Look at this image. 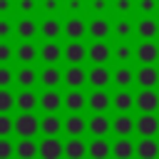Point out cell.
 Wrapping results in <instances>:
<instances>
[{
  "label": "cell",
  "instance_id": "cell-1",
  "mask_svg": "<svg viewBox=\"0 0 159 159\" xmlns=\"http://www.w3.org/2000/svg\"><path fill=\"white\" fill-rule=\"evenodd\" d=\"M40 127V119L32 112H20L17 119H12V132H17L20 137H35Z\"/></svg>",
  "mask_w": 159,
  "mask_h": 159
},
{
  "label": "cell",
  "instance_id": "cell-2",
  "mask_svg": "<svg viewBox=\"0 0 159 159\" xmlns=\"http://www.w3.org/2000/svg\"><path fill=\"white\" fill-rule=\"evenodd\" d=\"M134 107H139V112H154V109H159V94L154 92V87H144L134 97Z\"/></svg>",
  "mask_w": 159,
  "mask_h": 159
},
{
  "label": "cell",
  "instance_id": "cell-3",
  "mask_svg": "<svg viewBox=\"0 0 159 159\" xmlns=\"http://www.w3.org/2000/svg\"><path fill=\"white\" fill-rule=\"evenodd\" d=\"M109 57H112V50H109V45L102 42V40H94V42L87 47V60L94 62V65H104Z\"/></svg>",
  "mask_w": 159,
  "mask_h": 159
},
{
  "label": "cell",
  "instance_id": "cell-4",
  "mask_svg": "<svg viewBox=\"0 0 159 159\" xmlns=\"http://www.w3.org/2000/svg\"><path fill=\"white\" fill-rule=\"evenodd\" d=\"M87 82H89L94 89H104V87L112 82V72H109L104 65H94V67L87 72Z\"/></svg>",
  "mask_w": 159,
  "mask_h": 159
},
{
  "label": "cell",
  "instance_id": "cell-5",
  "mask_svg": "<svg viewBox=\"0 0 159 159\" xmlns=\"http://www.w3.org/2000/svg\"><path fill=\"white\" fill-rule=\"evenodd\" d=\"M134 129L142 134V137H154L159 132V119L152 114V112H144L139 119H134Z\"/></svg>",
  "mask_w": 159,
  "mask_h": 159
},
{
  "label": "cell",
  "instance_id": "cell-6",
  "mask_svg": "<svg viewBox=\"0 0 159 159\" xmlns=\"http://www.w3.org/2000/svg\"><path fill=\"white\" fill-rule=\"evenodd\" d=\"M37 154H40L42 159H60V157H62V144H60V139H55V137L42 139L40 147H37Z\"/></svg>",
  "mask_w": 159,
  "mask_h": 159
},
{
  "label": "cell",
  "instance_id": "cell-7",
  "mask_svg": "<svg viewBox=\"0 0 159 159\" xmlns=\"http://www.w3.org/2000/svg\"><path fill=\"white\" fill-rule=\"evenodd\" d=\"M134 154L139 159H157L159 157V144L152 137H144V139H139V144H134Z\"/></svg>",
  "mask_w": 159,
  "mask_h": 159
},
{
  "label": "cell",
  "instance_id": "cell-8",
  "mask_svg": "<svg viewBox=\"0 0 159 159\" xmlns=\"http://www.w3.org/2000/svg\"><path fill=\"white\" fill-rule=\"evenodd\" d=\"M65 60L70 62V65H82L84 60H87V50H84V45L82 42H77V40H72L67 47H65Z\"/></svg>",
  "mask_w": 159,
  "mask_h": 159
},
{
  "label": "cell",
  "instance_id": "cell-9",
  "mask_svg": "<svg viewBox=\"0 0 159 159\" xmlns=\"http://www.w3.org/2000/svg\"><path fill=\"white\" fill-rule=\"evenodd\" d=\"M134 55H137V60L139 62H144V65H152L157 57H159V47L152 42V40H144L137 50H134Z\"/></svg>",
  "mask_w": 159,
  "mask_h": 159
},
{
  "label": "cell",
  "instance_id": "cell-10",
  "mask_svg": "<svg viewBox=\"0 0 159 159\" xmlns=\"http://www.w3.org/2000/svg\"><path fill=\"white\" fill-rule=\"evenodd\" d=\"M87 104H89L92 112H107L109 104H112V97H109L104 89H94V92L87 97Z\"/></svg>",
  "mask_w": 159,
  "mask_h": 159
},
{
  "label": "cell",
  "instance_id": "cell-11",
  "mask_svg": "<svg viewBox=\"0 0 159 159\" xmlns=\"http://www.w3.org/2000/svg\"><path fill=\"white\" fill-rule=\"evenodd\" d=\"M87 129H89L94 137H104V134L112 129V122L104 117V112H94V117L87 122Z\"/></svg>",
  "mask_w": 159,
  "mask_h": 159
},
{
  "label": "cell",
  "instance_id": "cell-12",
  "mask_svg": "<svg viewBox=\"0 0 159 159\" xmlns=\"http://www.w3.org/2000/svg\"><path fill=\"white\" fill-rule=\"evenodd\" d=\"M112 129H114L117 137H129V134L134 132V119H132L127 112H119V114L114 117V122H112Z\"/></svg>",
  "mask_w": 159,
  "mask_h": 159
},
{
  "label": "cell",
  "instance_id": "cell-13",
  "mask_svg": "<svg viewBox=\"0 0 159 159\" xmlns=\"http://www.w3.org/2000/svg\"><path fill=\"white\" fill-rule=\"evenodd\" d=\"M62 80H65V82H67L72 89H80V87L87 82V72H84L80 65H70V70L62 75Z\"/></svg>",
  "mask_w": 159,
  "mask_h": 159
},
{
  "label": "cell",
  "instance_id": "cell-14",
  "mask_svg": "<svg viewBox=\"0 0 159 159\" xmlns=\"http://www.w3.org/2000/svg\"><path fill=\"white\" fill-rule=\"evenodd\" d=\"M37 104H40L45 112H57V109H60V104H62V94H60L55 87H50V89L37 99Z\"/></svg>",
  "mask_w": 159,
  "mask_h": 159
},
{
  "label": "cell",
  "instance_id": "cell-15",
  "mask_svg": "<svg viewBox=\"0 0 159 159\" xmlns=\"http://www.w3.org/2000/svg\"><path fill=\"white\" fill-rule=\"evenodd\" d=\"M45 137H55V134H60V129H62V122H60V117L55 114V112H47V117H42L40 119V127H37Z\"/></svg>",
  "mask_w": 159,
  "mask_h": 159
},
{
  "label": "cell",
  "instance_id": "cell-16",
  "mask_svg": "<svg viewBox=\"0 0 159 159\" xmlns=\"http://www.w3.org/2000/svg\"><path fill=\"white\" fill-rule=\"evenodd\" d=\"M134 80L139 82V87H154L157 82H159V72H157V67H152V65H144L137 75H134Z\"/></svg>",
  "mask_w": 159,
  "mask_h": 159
},
{
  "label": "cell",
  "instance_id": "cell-17",
  "mask_svg": "<svg viewBox=\"0 0 159 159\" xmlns=\"http://www.w3.org/2000/svg\"><path fill=\"white\" fill-rule=\"evenodd\" d=\"M62 154H67V159H82L87 154V147L80 137H72L67 144H62Z\"/></svg>",
  "mask_w": 159,
  "mask_h": 159
},
{
  "label": "cell",
  "instance_id": "cell-18",
  "mask_svg": "<svg viewBox=\"0 0 159 159\" xmlns=\"http://www.w3.org/2000/svg\"><path fill=\"white\" fill-rule=\"evenodd\" d=\"M109 154H114L117 159H132L134 157V144L127 137H119L114 142V147H109Z\"/></svg>",
  "mask_w": 159,
  "mask_h": 159
},
{
  "label": "cell",
  "instance_id": "cell-19",
  "mask_svg": "<svg viewBox=\"0 0 159 159\" xmlns=\"http://www.w3.org/2000/svg\"><path fill=\"white\" fill-rule=\"evenodd\" d=\"M15 107H20V112H32L37 107V94L30 92V87H25L17 97H15Z\"/></svg>",
  "mask_w": 159,
  "mask_h": 159
},
{
  "label": "cell",
  "instance_id": "cell-20",
  "mask_svg": "<svg viewBox=\"0 0 159 159\" xmlns=\"http://www.w3.org/2000/svg\"><path fill=\"white\" fill-rule=\"evenodd\" d=\"M62 104H65L70 112H82V107L87 104V97H84L80 89H72V92H67V94L62 97Z\"/></svg>",
  "mask_w": 159,
  "mask_h": 159
},
{
  "label": "cell",
  "instance_id": "cell-21",
  "mask_svg": "<svg viewBox=\"0 0 159 159\" xmlns=\"http://www.w3.org/2000/svg\"><path fill=\"white\" fill-rule=\"evenodd\" d=\"M84 129H87V122H84L77 112H72V114L65 119V132H67L70 137H82Z\"/></svg>",
  "mask_w": 159,
  "mask_h": 159
},
{
  "label": "cell",
  "instance_id": "cell-22",
  "mask_svg": "<svg viewBox=\"0 0 159 159\" xmlns=\"http://www.w3.org/2000/svg\"><path fill=\"white\" fill-rule=\"evenodd\" d=\"M87 154H89V159H109V144H107V139H102V137L92 139L89 147H87Z\"/></svg>",
  "mask_w": 159,
  "mask_h": 159
},
{
  "label": "cell",
  "instance_id": "cell-23",
  "mask_svg": "<svg viewBox=\"0 0 159 159\" xmlns=\"http://www.w3.org/2000/svg\"><path fill=\"white\" fill-rule=\"evenodd\" d=\"M87 32H89L94 40H104V37L112 32V27H109V22H107L104 17H94V20L87 25Z\"/></svg>",
  "mask_w": 159,
  "mask_h": 159
},
{
  "label": "cell",
  "instance_id": "cell-24",
  "mask_svg": "<svg viewBox=\"0 0 159 159\" xmlns=\"http://www.w3.org/2000/svg\"><path fill=\"white\" fill-rule=\"evenodd\" d=\"M15 154H17L20 159H35V154H37V144L32 142V137H22V139L15 144Z\"/></svg>",
  "mask_w": 159,
  "mask_h": 159
},
{
  "label": "cell",
  "instance_id": "cell-25",
  "mask_svg": "<svg viewBox=\"0 0 159 159\" xmlns=\"http://www.w3.org/2000/svg\"><path fill=\"white\" fill-rule=\"evenodd\" d=\"M84 32H87V25H84L80 17H70V20H67V25H65V35H67L70 40H82Z\"/></svg>",
  "mask_w": 159,
  "mask_h": 159
},
{
  "label": "cell",
  "instance_id": "cell-26",
  "mask_svg": "<svg viewBox=\"0 0 159 159\" xmlns=\"http://www.w3.org/2000/svg\"><path fill=\"white\" fill-rule=\"evenodd\" d=\"M60 55H62V50H60V45L52 42V40H47V42L40 47V57H42L47 65H55V62L60 60Z\"/></svg>",
  "mask_w": 159,
  "mask_h": 159
},
{
  "label": "cell",
  "instance_id": "cell-27",
  "mask_svg": "<svg viewBox=\"0 0 159 159\" xmlns=\"http://www.w3.org/2000/svg\"><path fill=\"white\" fill-rule=\"evenodd\" d=\"M134 30L139 32V37H144V40H154L157 32H159V25H157L152 17H147V20H139V25H137Z\"/></svg>",
  "mask_w": 159,
  "mask_h": 159
},
{
  "label": "cell",
  "instance_id": "cell-28",
  "mask_svg": "<svg viewBox=\"0 0 159 159\" xmlns=\"http://www.w3.org/2000/svg\"><path fill=\"white\" fill-rule=\"evenodd\" d=\"M15 55H17V60L20 62H25V65H30L35 57H37V47L30 42V40H25L22 45H17V50H15Z\"/></svg>",
  "mask_w": 159,
  "mask_h": 159
},
{
  "label": "cell",
  "instance_id": "cell-29",
  "mask_svg": "<svg viewBox=\"0 0 159 159\" xmlns=\"http://www.w3.org/2000/svg\"><path fill=\"white\" fill-rule=\"evenodd\" d=\"M40 82L45 84V87H57L60 82H62V72L57 70V67H45L42 70V75H40Z\"/></svg>",
  "mask_w": 159,
  "mask_h": 159
},
{
  "label": "cell",
  "instance_id": "cell-30",
  "mask_svg": "<svg viewBox=\"0 0 159 159\" xmlns=\"http://www.w3.org/2000/svg\"><path fill=\"white\" fill-rule=\"evenodd\" d=\"M112 104L117 107V112H129V109L134 107V97H132L127 89H122V92H117V94L112 97Z\"/></svg>",
  "mask_w": 159,
  "mask_h": 159
},
{
  "label": "cell",
  "instance_id": "cell-31",
  "mask_svg": "<svg viewBox=\"0 0 159 159\" xmlns=\"http://www.w3.org/2000/svg\"><path fill=\"white\" fill-rule=\"evenodd\" d=\"M15 32H17V35H20L22 40H32V37L37 35V22H35V20H27V17H25V20H20V22H17Z\"/></svg>",
  "mask_w": 159,
  "mask_h": 159
},
{
  "label": "cell",
  "instance_id": "cell-32",
  "mask_svg": "<svg viewBox=\"0 0 159 159\" xmlns=\"http://www.w3.org/2000/svg\"><path fill=\"white\" fill-rule=\"evenodd\" d=\"M15 80H17L20 87H32V84L37 82V72H35L32 67H22V70L15 75Z\"/></svg>",
  "mask_w": 159,
  "mask_h": 159
},
{
  "label": "cell",
  "instance_id": "cell-33",
  "mask_svg": "<svg viewBox=\"0 0 159 159\" xmlns=\"http://www.w3.org/2000/svg\"><path fill=\"white\" fill-rule=\"evenodd\" d=\"M114 82H117V87L127 89V87L134 82V72H132L129 67H119V70L114 72Z\"/></svg>",
  "mask_w": 159,
  "mask_h": 159
},
{
  "label": "cell",
  "instance_id": "cell-34",
  "mask_svg": "<svg viewBox=\"0 0 159 159\" xmlns=\"http://www.w3.org/2000/svg\"><path fill=\"white\" fill-rule=\"evenodd\" d=\"M60 30H62V27H60V22H57V20H52V17H50V20H45V22L40 25V32H42L47 40L60 37Z\"/></svg>",
  "mask_w": 159,
  "mask_h": 159
},
{
  "label": "cell",
  "instance_id": "cell-35",
  "mask_svg": "<svg viewBox=\"0 0 159 159\" xmlns=\"http://www.w3.org/2000/svg\"><path fill=\"white\" fill-rule=\"evenodd\" d=\"M15 107V94L7 87H0V112H10Z\"/></svg>",
  "mask_w": 159,
  "mask_h": 159
},
{
  "label": "cell",
  "instance_id": "cell-36",
  "mask_svg": "<svg viewBox=\"0 0 159 159\" xmlns=\"http://www.w3.org/2000/svg\"><path fill=\"white\" fill-rule=\"evenodd\" d=\"M114 32H117V37H119V40H127V37L134 32V25H132L129 20H117V25H114Z\"/></svg>",
  "mask_w": 159,
  "mask_h": 159
},
{
  "label": "cell",
  "instance_id": "cell-37",
  "mask_svg": "<svg viewBox=\"0 0 159 159\" xmlns=\"http://www.w3.org/2000/svg\"><path fill=\"white\" fill-rule=\"evenodd\" d=\"M132 55H134V52H132V47L127 45V40H122V42L117 45V50H114V57H117L119 62H129Z\"/></svg>",
  "mask_w": 159,
  "mask_h": 159
},
{
  "label": "cell",
  "instance_id": "cell-38",
  "mask_svg": "<svg viewBox=\"0 0 159 159\" xmlns=\"http://www.w3.org/2000/svg\"><path fill=\"white\" fill-rule=\"evenodd\" d=\"M10 134H12V117H7V112H0V137Z\"/></svg>",
  "mask_w": 159,
  "mask_h": 159
},
{
  "label": "cell",
  "instance_id": "cell-39",
  "mask_svg": "<svg viewBox=\"0 0 159 159\" xmlns=\"http://www.w3.org/2000/svg\"><path fill=\"white\" fill-rule=\"evenodd\" d=\"M15 154V144L7 137H0V159H10Z\"/></svg>",
  "mask_w": 159,
  "mask_h": 159
},
{
  "label": "cell",
  "instance_id": "cell-40",
  "mask_svg": "<svg viewBox=\"0 0 159 159\" xmlns=\"http://www.w3.org/2000/svg\"><path fill=\"white\" fill-rule=\"evenodd\" d=\"M12 60V47L5 42V40H0V65H5V62H10Z\"/></svg>",
  "mask_w": 159,
  "mask_h": 159
},
{
  "label": "cell",
  "instance_id": "cell-41",
  "mask_svg": "<svg viewBox=\"0 0 159 159\" xmlns=\"http://www.w3.org/2000/svg\"><path fill=\"white\" fill-rule=\"evenodd\" d=\"M10 82H12L10 67H7V65H0V87H10Z\"/></svg>",
  "mask_w": 159,
  "mask_h": 159
},
{
  "label": "cell",
  "instance_id": "cell-42",
  "mask_svg": "<svg viewBox=\"0 0 159 159\" xmlns=\"http://www.w3.org/2000/svg\"><path fill=\"white\" fill-rule=\"evenodd\" d=\"M10 35H12V25H10V20L0 17V40H7Z\"/></svg>",
  "mask_w": 159,
  "mask_h": 159
},
{
  "label": "cell",
  "instance_id": "cell-43",
  "mask_svg": "<svg viewBox=\"0 0 159 159\" xmlns=\"http://www.w3.org/2000/svg\"><path fill=\"white\" fill-rule=\"evenodd\" d=\"M157 10V0H139V12H154Z\"/></svg>",
  "mask_w": 159,
  "mask_h": 159
},
{
  "label": "cell",
  "instance_id": "cell-44",
  "mask_svg": "<svg viewBox=\"0 0 159 159\" xmlns=\"http://www.w3.org/2000/svg\"><path fill=\"white\" fill-rule=\"evenodd\" d=\"M132 10V0H117V12H129Z\"/></svg>",
  "mask_w": 159,
  "mask_h": 159
},
{
  "label": "cell",
  "instance_id": "cell-45",
  "mask_svg": "<svg viewBox=\"0 0 159 159\" xmlns=\"http://www.w3.org/2000/svg\"><path fill=\"white\" fill-rule=\"evenodd\" d=\"M42 7H45L47 12H55V10H60V0H45Z\"/></svg>",
  "mask_w": 159,
  "mask_h": 159
},
{
  "label": "cell",
  "instance_id": "cell-46",
  "mask_svg": "<svg viewBox=\"0 0 159 159\" xmlns=\"http://www.w3.org/2000/svg\"><path fill=\"white\" fill-rule=\"evenodd\" d=\"M35 10V0H20V12H32Z\"/></svg>",
  "mask_w": 159,
  "mask_h": 159
},
{
  "label": "cell",
  "instance_id": "cell-47",
  "mask_svg": "<svg viewBox=\"0 0 159 159\" xmlns=\"http://www.w3.org/2000/svg\"><path fill=\"white\" fill-rule=\"evenodd\" d=\"M92 10H97V12L107 10V0H92Z\"/></svg>",
  "mask_w": 159,
  "mask_h": 159
},
{
  "label": "cell",
  "instance_id": "cell-48",
  "mask_svg": "<svg viewBox=\"0 0 159 159\" xmlns=\"http://www.w3.org/2000/svg\"><path fill=\"white\" fill-rule=\"evenodd\" d=\"M10 7H12V2L10 0H0V12L5 15V12H10Z\"/></svg>",
  "mask_w": 159,
  "mask_h": 159
},
{
  "label": "cell",
  "instance_id": "cell-49",
  "mask_svg": "<svg viewBox=\"0 0 159 159\" xmlns=\"http://www.w3.org/2000/svg\"><path fill=\"white\" fill-rule=\"evenodd\" d=\"M67 7H70V10H80V7H82V2H80V0H70V2H67Z\"/></svg>",
  "mask_w": 159,
  "mask_h": 159
}]
</instances>
